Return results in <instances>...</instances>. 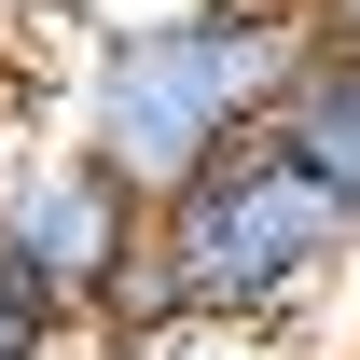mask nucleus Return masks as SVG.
<instances>
[{"mask_svg":"<svg viewBox=\"0 0 360 360\" xmlns=\"http://www.w3.org/2000/svg\"><path fill=\"white\" fill-rule=\"evenodd\" d=\"M319 42H333L319 0H180V14L97 28L84 84H70V139L167 208L180 180H208L236 139L277 125V97L305 84Z\"/></svg>","mask_w":360,"mask_h":360,"instance_id":"f257e3e1","label":"nucleus"},{"mask_svg":"<svg viewBox=\"0 0 360 360\" xmlns=\"http://www.w3.org/2000/svg\"><path fill=\"white\" fill-rule=\"evenodd\" d=\"M347 264H360V208L264 125V139H236L208 180H180L167 208H153V250H139L125 305H111V347L277 333V319H305Z\"/></svg>","mask_w":360,"mask_h":360,"instance_id":"f03ea898","label":"nucleus"},{"mask_svg":"<svg viewBox=\"0 0 360 360\" xmlns=\"http://www.w3.org/2000/svg\"><path fill=\"white\" fill-rule=\"evenodd\" d=\"M0 250H14V277H28L70 333H111L139 250H153V194H139L125 167H97L84 139H42V153L0 167Z\"/></svg>","mask_w":360,"mask_h":360,"instance_id":"7ed1b4c3","label":"nucleus"},{"mask_svg":"<svg viewBox=\"0 0 360 360\" xmlns=\"http://www.w3.org/2000/svg\"><path fill=\"white\" fill-rule=\"evenodd\" d=\"M277 139L360 208V42H319V56H305V84L277 97Z\"/></svg>","mask_w":360,"mask_h":360,"instance_id":"20e7f679","label":"nucleus"},{"mask_svg":"<svg viewBox=\"0 0 360 360\" xmlns=\"http://www.w3.org/2000/svg\"><path fill=\"white\" fill-rule=\"evenodd\" d=\"M56 333H70V319H56L42 291L14 277V250H0V360H56Z\"/></svg>","mask_w":360,"mask_h":360,"instance_id":"39448f33","label":"nucleus"},{"mask_svg":"<svg viewBox=\"0 0 360 360\" xmlns=\"http://www.w3.org/2000/svg\"><path fill=\"white\" fill-rule=\"evenodd\" d=\"M319 14H347V0H319Z\"/></svg>","mask_w":360,"mask_h":360,"instance_id":"423d86ee","label":"nucleus"}]
</instances>
